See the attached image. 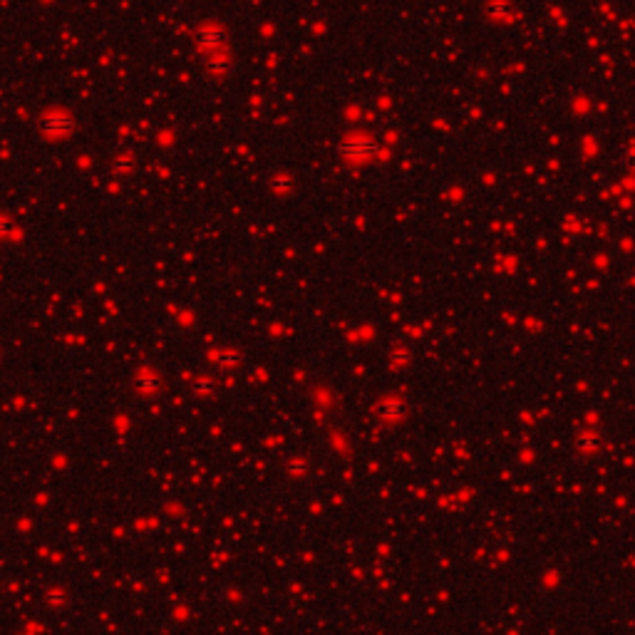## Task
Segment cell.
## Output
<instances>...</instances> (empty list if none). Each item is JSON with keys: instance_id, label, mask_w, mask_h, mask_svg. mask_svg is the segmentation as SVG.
<instances>
[{"instance_id": "1", "label": "cell", "mask_w": 635, "mask_h": 635, "mask_svg": "<svg viewBox=\"0 0 635 635\" xmlns=\"http://www.w3.org/2000/svg\"><path fill=\"white\" fill-rule=\"evenodd\" d=\"M338 152L343 159L355 161V164H365V161H372L380 154V142L367 134H352L340 142Z\"/></svg>"}, {"instance_id": "2", "label": "cell", "mask_w": 635, "mask_h": 635, "mask_svg": "<svg viewBox=\"0 0 635 635\" xmlns=\"http://www.w3.org/2000/svg\"><path fill=\"white\" fill-rule=\"evenodd\" d=\"M72 130H74V119L70 117L68 112L52 110L45 112L43 117H40V132L45 137H50V139H62V137H68Z\"/></svg>"}, {"instance_id": "3", "label": "cell", "mask_w": 635, "mask_h": 635, "mask_svg": "<svg viewBox=\"0 0 635 635\" xmlns=\"http://www.w3.org/2000/svg\"><path fill=\"white\" fill-rule=\"evenodd\" d=\"M375 414L380 417V420H385V422H397V420H402V417L407 414V405H405V400H402V397L390 395V397H383V400L377 402V405H375Z\"/></svg>"}, {"instance_id": "4", "label": "cell", "mask_w": 635, "mask_h": 635, "mask_svg": "<svg viewBox=\"0 0 635 635\" xmlns=\"http://www.w3.org/2000/svg\"><path fill=\"white\" fill-rule=\"evenodd\" d=\"M132 385H134L137 392H139V395H144V397H154L157 392H159V390L164 387V383H161V377L157 375L154 370H142V372H137L134 380H132Z\"/></svg>"}, {"instance_id": "5", "label": "cell", "mask_w": 635, "mask_h": 635, "mask_svg": "<svg viewBox=\"0 0 635 635\" xmlns=\"http://www.w3.org/2000/svg\"><path fill=\"white\" fill-rule=\"evenodd\" d=\"M209 358L221 372H231L243 365V355H241L239 350H234V347H223V350H219V352H211Z\"/></svg>"}, {"instance_id": "6", "label": "cell", "mask_w": 635, "mask_h": 635, "mask_svg": "<svg viewBox=\"0 0 635 635\" xmlns=\"http://www.w3.org/2000/svg\"><path fill=\"white\" fill-rule=\"evenodd\" d=\"M223 40H226V35H223L221 28H214V25H206V28H201V30L196 32V43L201 50H216L221 48Z\"/></svg>"}, {"instance_id": "7", "label": "cell", "mask_w": 635, "mask_h": 635, "mask_svg": "<svg viewBox=\"0 0 635 635\" xmlns=\"http://www.w3.org/2000/svg\"><path fill=\"white\" fill-rule=\"evenodd\" d=\"M110 172L114 177H130L134 172V159L130 154H117L114 159L110 161Z\"/></svg>"}, {"instance_id": "8", "label": "cell", "mask_w": 635, "mask_h": 635, "mask_svg": "<svg viewBox=\"0 0 635 635\" xmlns=\"http://www.w3.org/2000/svg\"><path fill=\"white\" fill-rule=\"evenodd\" d=\"M192 387H194V392H196L199 397H211V395H214V392H216V383H214V377H206V375H199V377H194Z\"/></svg>"}, {"instance_id": "9", "label": "cell", "mask_w": 635, "mask_h": 635, "mask_svg": "<svg viewBox=\"0 0 635 635\" xmlns=\"http://www.w3.org/2000/svg\"><path fill=\"white\" fill-rule=\"evenodd\" d=\"M15 234H18V228H15V221H12V216L0 214V241H10Z\"/></svg>"}, {"instance_id": "10", "label": "cell", "mask_w": 635, "mask_h": 635, "mask_svg": "<svg viewBox=\"0 0 635 635\" xmlns=\"http://www.w3.org/2000/svg\"><path fill=\"white\" fill-rule=\"evenodd\" d=\"M285 469H288L290 476H296V479H298V476H303L305 472H308V462H305V459H301V456H293V459L285 464Z\"/></svg>"}, {"instance_id": "11", "label": "cell", "mask_w": 635, "mask_h": 635, "mask_svg": "<svg viewBox=\"0 0 635 635\" xmlns=\"http://www.w3.org/2000/svg\"><path fill=\"white\" fill-rule=\"evenodd\" d=\"M271 192L273 194H288L290 192V177H276V179H271Z\"/></svg>"}, {"instance_id": "12", "label": "cell", "mask_w": 635, "mask_h": 635, "mask_svg": "<svg viewBox=\"0 0 635 635\" xmlns=\"http://www.w3.org/2000/svg\"><path fill=\"white\" fill-rule=\"evenodd\" d=\"M494 10H492V15H499V18H512L514 12H512V8L506 6V3H499V6H492Z\"/></svg>"}, {"instance_id": "13", "label": "cell", "mask_w": 635, "mask_h": 635, "mask_svg": "<svg viewBox=\"0 0 635 635\" xmlns=\"http://www.w3.org/2000/svg\"><path fill=\"white\" fill-rule=\"evenodd\" d=\"M65 596H62V591H57V588H52V591H48V603H52V605H62L65 603Z\"/></svg>"}, {"instance_id": "14", "label": "cell", "mask_w": 635, "mask_h": 635, "mask_svg": "<svg viewBox=\"0 0 635 635\" xmlns=\"http://www.w3.org/2000/svg\"><path fill=\"white\" fill-rule=\"evenodd\" d=\"M630 167H633V169H635V154H633V159H630Z\"/></svg>"}]
</instances>
